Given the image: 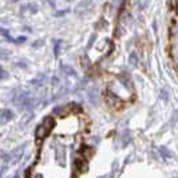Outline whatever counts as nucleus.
Instances as JSON below:
<instances>
[{
  "mask_svg": "<svg viewBox=\"0 0 178 178\" xmlns=\"http://www.w3.org/2000/svg\"><path fill=\"white\" fill-rule=\"evenodd\" d=\"M12 111L11 110H2L0 111V123H4L7 122V120H9L12 118Z\"/></svg>",
  "mask_w": 178,
  "mask_h": 178,
  "instance_id": "nucleus-4",
  "label": "nucleus"
},
{
  "mask_svg": "<svg viewBox=\"0 0 178 178\" xmlns=\"http://www.w3.org/2000/svg\"><path fill=\"white\" fill-rule=\"evenodd\" d=\"M0 35H3V36H4V38L9 39V40H11V42H13V43H16V39H12L11 36H9V32H8V30L3 28V27H0Z\"/></svg>",
  "mask_w": 178,
  "mask_h": 178,
  "instance_id": "nucleus-6",
  "label": "nucleus"
},
{
  "mask_svg": "<svg viewBox=\"0 0 178 178\" xmlns=\"http://www.w3.org/2000/svg\"><path fill=\"white\" fill-rule=\"evenodd\" d=\"M169 55L172 58L174 70H177V43H172L169 47Z\"/></svg>",
  "mask_w": 178,
  "mask_h": 178,
  "instance_id": "nucleus-3",
  "label": "nucleus"
},
{
  "mask_svg": "<svg viewBox=\"0 0 178 178\" xmlns=\"http://www.w3.org/2000/svg\"><path fill=\"white\" fill-rule=\"evenodd\" d=\"M54 126H55V120H54L52 117H46V118L43 119V122L38 126V130H36V139L38 141L44 139L46 137L51 133Z\"/></svg>",
  "mask_w": 178,
  "mask_h": 178,
  "instance_id": "nucleus-1",
  "label": "nucleus"
},
{
  "mask_svg": "<svg viewBox=\"0 0 178 178\" xmlns=\"http://www.w3.org/2000/svg\"><path fill=\"white\" fill-rule=\"evenodd\" d=\"M129 60H130V63H131V65H137V62H138V56H137V54H135V52H131V54H130Z\"/></svg>",
  "mask_w": 178,
  "mask_h": 178,
  "instance_id": "nucleus-7",
  "label": "nucleus"
},
{
  "mask_svg": "<svg viewBox=\"0 0 178 178\" xmlns=\"http://www.w3.org/2000/svg\"><path fill=\"white\" fill-rule=\"evenodd\" d=\"M7 78V72L3 70V67L0 66V79H5Z\"/></svg>",
  "mask_w": 178,
  "mask_h": 178,
  "instance_id": "nucleus-9",
  "label": "nucleus"
},
{
  "mask_svg": "<svg viewBox=\"0 0 178 178\" xmlns=\"http://www.w3.org/2000/svg\"><path fill=\"white\" fill-rule=\"evenodd\" d=\"M60 68H62L66 74H68V75H72V76L76 75V71L72 68L71 66H68V65H62V66H60Z\"/></svg>",
  "mask_w": 178,
  "mask_h": 178,
  "instance_id": "nucleus-5",
  "label": "nucleus"
},
{
  "mask_svg": "<svg viewBox=\"0 0 178 178\" xmlns=\"http://www.w3.org/2000/svg\"><path fill=\"white\" fill-rule=\"evenodd\" d=\"M59 46H60V42H58V43L55 44V56L59 55Z\"/></svg>",
  "mask_w": 178,
  "mask_h": 178,
  "instance_id": "nucleus-10",
  "label": "nucleus"
},
{
  "mask_svg": "<svg viewBox=\"0 0 178 178\" xmlns=\"http://www.w3.org/2000/svg\"><path fill=\"white\" fill-rule=\"evenodd\" d=\"M13 178H19V176H15V177H13Z\"/></svg>",
  "mask_w": 178,
  "mask_h": 178,
  "instance_id": "nucleus-11",
  "label": "nucleus"
},
{
  "mask_svg": "<svg viewBox=\"0 0 178 178\" xmlns=\"http://www.w3.org/2000/svg\"><path fill=\"white\" fill-rule=\"evenodd\" d=\"M74 166H75V170L78 173H83L87 170V162L86 161H83L82 158H76L74 161Z\"/></svg>",
  "mask_w": 178,
  "mask_h": 178,
  "instance_id": "nucleus-2",
  "label": "nucleus"
},
{
  "mask_svg": "<svg viewBox=\"0 0 178 178\" xmlns=\"http://www.w3.org/2000/svg\"><path fill=\"white\" fill-rule=\"evenodd\" d=\"M159 152L162 153V155H163V157H166V158H167V157H170V155H172V154H170V152H166V150H165V147H161V149H159Z\"/></svg>",
  "mask_w": 178,
  "mask_h": 178,
  "instance_id": "nucleus-8",
  "label": "nucleus"
}]
</instances>
